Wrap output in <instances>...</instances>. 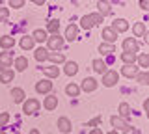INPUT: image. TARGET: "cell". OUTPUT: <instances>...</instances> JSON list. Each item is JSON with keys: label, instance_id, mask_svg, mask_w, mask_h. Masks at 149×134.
I'll return each mask as SVG.
<instances>
[{"label": "cell", "instance_id": "6da1fadb", "mask_svg": "<svg viewBox=\"0 0 149 134\" xmlns=\"http://www.w3.org/2000/svg\"><path fill=\"white\" fill-rule=\"evenodd\" d=\"M63 37H60V34H54V35H49L47 37V50H54V52H60L63 47Z\"/></svg>", "mask_w": 149, "mask_h": 134}, {"label": "cell", "instance_id": "7a4b0ae2", "mask_svg": "<svg viewBox=\"0 0 149 134\" xmlns=\"http://www.w3.org/2000/svg\"><path fill=\"white\" fill-rule=\"evenodd\" d=\"M39 101L37 99H28V101H24V104H22V112H24L26 115H34V114H37V110H39Z\"/></svg>", "mask_w": 149, "mask_h": 134}, {"label": "cell", "instance_id": "3957f363", "mask_svg": "<svg viewBox=\"0 0 149 134\" xmlns=\"http://www.w3.org/2000/svg\"><path fill=\"white\" fill-rule=\"evenodd\" d=\"M110 123H112V127H114V131L116 132H125V131H127V128L130 127V125L127 123V121H125V119L123 117H119V115H112V117H110Z\"/></svg>", "mask_w": 149, "mask_h": 134}, {"label": "cell", "instance_id": "277c9868", "mask_svg": "<svg viewBox=\"0 0 149 134\" xmlns=\"http://www.w3.org/2000/svg\"><path fill=\"white\" fill-rule=\"evenodd\" d=\"M119 80V73L118 71H106L104 75H102V84H104L106 87H112L116 86Z\"/></svg>", "mask_w": 149, "mask_h": 134}, {"label": "cell", "instance_id": "5b68a950", "mask_svg": "<svg viewBox=\"0 0 149 134\" xmlns=\"http://www.w3.org/2000/svg\"><path fill=\"white\" fill-rule=\"evenodd\" d=\"M11 65H13V54L9 52V50L0 52V73L6 71V69H9Z\"/></svg>", "mask_w": 149, "mask_h": 134}, {"label": "cell", "instance_id": "8992f818", "mask_svg": "<svg viewBox=\"0 0 149 134\" xmlns=\"http://www.w3.org/2000/svg\"><path fill=\"white\" fill-rule=\"evenodd\" d=\"M50 90H52V82L49 80V78H43V80H39L36 84V91L39 95H47V93H50Z\"/></svg>", "mask_w": 149, "mask_h": 134}, {"label": "cell", "instance_id": "52a82bcc", "mask_svg": "<svg viewBox=\"0 0 149 134\" xmlns=\"http://www.w3.org/2000/svg\"><path fill=\"white\" fill-rule=\"evenodd\" d=\"M138 49H140V45H138V41L134 39V37L123 39V52H132V54H136Z\"/></svg>", "mask_w": 149, "mask_h": 134}, {"label": "cell", "instance_id": "ba28073f", "mask_svg": "<svg viewBox=\"0 0 149 134\" xmlns=\"http://www.w3.org/2000/svg\"><path fill=\"white\" fill-rule=\"evenodd\" d=\"M97 86H99V82H97L95 78L88 76V78H84V80H82V87H80V90H84V91L90 93V91H95L97 90Z\"/></svg>", "mask_w": 149, "mask_h": 134}, {"label": "cell", "instance_id": "9c48e42d", "mask_svg": "<svg viewBox=\"0 0 149 134\" xmlns=\"http://www.w3.org/2000/svg\"><path fill=\"white\" fill-rule=\"evenodd\" d=\"M102 37H104V43L114 45L116 39H118V34H116V32L112 30L110 26H106V28H102Z\"/></svg>", "mask_w": 149, "mask_h": 134}, {"label": "cell", "instance_id": "30bf717a", "mask_svg": "<svg viewBox=\"0 0 149 134\" xmlns=\"http://www.w3.org/2000/svg\"><path fill=\"white\" fill-rule=\"evenodd\" d=\"M112 30L118 34V32H127L129 30V22L125 21V19H116L114 22H112V26H110Z\"/></svg>", "mask_w": 149, "mask_h": 134}, {"label": "cell", "instance_id": "8fae6325", "mask_svg": "<svg viewBox=\"0 0 149 134\" xmlns=\"http://www.w3.org/2000/svg\"><path fill=\"white\" fill-rule=\"evenodd\" d=\"M56 125H58V131L60 132H63V134H67V132H71V121H69L67 117H60L58 121H56Z\"/></svg>", "mask_w": 149, "mask_h": 134}, {"label": "cell", "instance_id": "7c38bea8", "mask_svg": "<svg viewBox=\"0 0 149 134\" xmlns=\"http://www.w3.org/2000/svg\"><path fill=\"white\" fill-rule=\"evenodd\" d=\"M13 65H15V71L22 73V71H26V69H28V60L24 56H19V58L13 60Z\"/></svg>", "mask_w": 149, "mask_h": 134}, {"label": "cell", "instance_id": "4fadbf2b", "mask_svg": "<svg viewBox=\"0 0 149 134\" xmlns=\"http://www.w3.org/2000/svg\"><path fill=\"white\" fill-rule=\"evenodd\" d=\"M121 75L125 78H134L138 75V67L136 65H123L121 67Z\"/></svg>", "mask_w": 149, "mask_h": 134}, {"label": "cell", "instance_id": "5bb4252c", "mask_svg": "<svg viewBox=\"0 0 149 134\" xmlns=\"http://www.w3.org/2000/svg\"><path fill=\"white\" fill-rule=\"evenodd\" d=\"M77 71H78V63H77V62H65V63H63V73H65L67 76L77 75Z\"/></svg>", "mask_w": 149, "mask_h": 134}, {"label": "cell", "instance_id": "9a60e30c", "mask_svg": "<svg viewBox=\"0 0 149 134\" xmlns=\"http://www.w3.org/2000/svg\"><path fill=\"white\" fill-rule=\"evenodd\" d=\"M91 65H93V71H95V73H101V75H104V73H106V62H104V60L97 58V60H93V62H91Z\"/></svg>", "mask_w": 149, "mask_h": 134}, {"label": "cell", "instance_id": "2e32d148", "mask_svg": "<svg viewBox=\"0 0 149 134\" xmlns=\"http://www.w3.org/2000/svg\"><path fill=\"white\" fill-rule=\"evenodd\" d=\"M19 45H21V49H24V50H32L34 45H36V41L32 39V35H24V37H21Z\"/></svg>", "mask_w": 149, "mask_h": 134}, {"label": "cell", "instance_id": "e0dca14e", "mask_svg": "<svg viewBox=\"0 0 149 134\" xmlns=\"http://www.w3.org/2000/svg\"><path fill=\"white\" fill-rule=\"evenodd\" d=\"M77 35H78V28H77L74 24H69L67 28H65V37H63V39L74 41V39H77Z\"/></svg>", "mask_w": 149, "mask_h": 134}, {"label": "cell", "instance_id": "ac0fdd59", "mask_svg": "<svg viewBox=\"0 0 149 134\" xmlns=\"http://www.w3.org/2000/svg\"><path fill=\"white\" fill-rule=\"evenodd\" d=\"M43 104H45V110H54L56 106H58V97L56 95H47Z\"/></svg>", "mask_w": 149, "mask_h": 134}, {"label": "cell", "instance_id": "d6986e66", "mask_svg": "<svg viewBox=\"0 0 149 134\" xmlns=\"http://www.w3.org/2000/svg\"><path fill=\"white\" fill-rule=\"evenodd\" d=\"M13 78H15V71H13V69H6V71L0 73V82H2V84H8Z\"/></svg>", "mask_w": 149, "mask_h": 134}, {"label": "cell", "instance_id": "ffe728a7", "mask_svg": "<svg viewBox=\"0 0 149 134\" xmlns=\"http://www.w3.org/2000/svg\"><path fill=\"white\" fill-rule=\"evenodd\" d=\"M47 37H49V34H47L43 28H37V30H34V34H32V39H34V41H39V43H45Z\"/></svg>", "mask_w": 149, "mask_h": 134}, {"label": "cell", "instance_id": "44dd1931", "mask_svg": "<svg viewBox=\"0 0 149 134\" xmlns=\"http://www.w3.org/2000/svg\"><path fill=\"white\" fill-rule=\"evenodd\" d=\"M13 45H15V37H11V35H2V37H0V47L2 49L9 50Z\"/></svg>", "mask_w": 149, "mask_h": 134}, {"label": "cell", "instance_id": "7402d4cb", "mask_svg": "<svg viewBox=\"0 0 149 134\" xmlns=\"http://www.w3.org/2000/svg\"><path fill=\"white\" fill-rule=\"evenodd\" d=\"M119 58L125 65H134V62H136V54H132V52H121Z\"/></svg>", "mask_w": 149, "mask_h": 134}, {"label": "cell", "instance_id": "603a6c76", "mask_svg": "<svg viewBox=\"0 0 149 134\" xmlns=\"http://www.w3.org/2000/svg\"><path fill=\"white\" fill-rule=\"evenodd\" d=\"M24 91L21 90V87H13L11 90V99L15 101V103H24Z\"/></svg>", "mask_w": 149, "mask_h": 134}, {"label": "cell", "instance_id": "cb8c5ba5", "mask_svg": "<svg viewBox=\"0 0 149 134\" xmlns=\"http://www.w3.org/2000/svg\"><path fill=\"white\" fill-rule=\"evenodd\" d=\"M43 73L47 78H56L60 75V67L58 65H50V67H43Z\"/></svg>", "mask_w": 149, "mask_h": 134}, {"label": "cell", "instance_id": "d4e9b609", "mask_svg": "<svg viewBox=\"0 0 149 134\" xmlns=\"http://www.w3.org/2000/svg\"><path fill=\"white\" fill-rule=\"evenodd\" d=\"M34 56H36L37 62H45V60H49V50H47L45 47H39V49H36Z\"/></svg>", "mask_w": 149, "mask_h": 134}, {"label": "cell", "instance_id": "484cf974", "mask_svg": "<svg viewBox=\"0 0 149 134\" xmlns=\"http://www.w3.org/2000/svg\"><path fill=\"white\" fill-rule=\"evenodd\" d=\"M49 60H50V62H54V65H56V63H65L63 52H49Z\"/></svg>", "mask_w": 149, "mask_h": 134}, {"label": "cell", "instance_id": "4316f807", "mask_svg": "<svg viewBox=\"0 0 149 134\" xmlns=\"http://www.w3.org/2000/svg\"><path fill=\"white\" fill-rule=\"evenodd\" d=\"M65 93H67L69 97H78L80 95V87H78L77 84H67L65 86Z\"/></svg>", "mask_w": 149, "mask_h": 134}, {"label": "cell", "instance_id": "83f0119b", "mask_svg": "<svg viewBox=\"0 0 149 134\" xmlns=\"http://www.w3.org/2000/svg\"><path fill=\"white\" fill-rule=\"evenodd\" d=\"M97 8H99V15L101 17L110 15V11H112V8H110L108 2H97Z\"/></svg>", "mask_w": 149, "mask_h": 134}, {"label": "cell", "instance_id": "f1b7e54d", "mask_svg": "<svg viewBox=\"0 0 149 134\" xmlns=\"http://www.w3.org/2000/svg\"><path fill=\"white\" fill-rule=\"evenodd\" d=\"M58 30H60V21H56V19H52V21H49V24H47V34H49V32H50V34H58Z\"/></svg>", "mask_w": 149, "mask_h": 134}, {"label": "cell", "instance_id": "f546056e", "mask_svg": "<svg viewBox=\"0 0 149 134\" xmlns=\"http://www.w3.org/2000/svg\"><path fill=\"white\" fill-rule=\"evenodd\" d=\"M132 32H134V37H143V35H146V24H143V22H136Z\"/></svg>", "mask_w": 149, "mask_h": 134}, {"label": "cell", "instance_id": "4dcf8cb0", "mask_svg": "<svg viewBox=\"0 0 149 134\" xmlns=\"http://www.w3.org/2000/svg\"><path fill=\"white\" fill-rule=\"evenodd\" d=\"M118 110H119V117H123V119H125V117H129V115H130V106H129L127 103H121Z\"/></svg>", "mask_w": 149, "mask_h": 134}, {"label": "cell", "instance_id": "1f68e13d", "mask_svg": "<svg viewBox=\"0 0 149 134\" xmlns=\"http://www.w3.org/2000/svg\"><path fill=\"white\" fill-rule=\"evenodd\" d=\"M80 26H82L84 30H90L91 26H95V24H93V21H91V17H90V15H84L82 19H80Z\"/></svg>", "mask_w": 149, "mask_h": 134}, {"label": "cell", "instance_id": "d6a6232c", "mask_svg": "<svg viewBox=\"0 0 149 134\" xmlns=\"http://www.w3.org/2000/svg\"><path fill=\"white\" fill-rule=\"evenodd\" d=\"M99 52H101V54H112V52H116V49H114V45L101 43V45H99Z\"/></svg>", "mask_w": 149, "mask_h": 134}, {"label": "cell", "instance_id": "836d02e7", "mask_svg": "<svg viewBox=\"0 0 149 134\" xmlns=\"http://www.w3.org/2000/svg\"><path fill=\"white\" fill-rule=\"evenodd\" d=\"M136 62L140 63V67H143V69L149 67V54L143 52V54H140V56H136Z\"/></svg>", "mask_w": 149, "mask_h": 134}, {"label": "cell", "instance_id": "e575fe53", "mask_svg": "<svg viewBox=\"0 0 149 134\" xmlns=\"http://www.w3.org/2000/svg\"><path fill=\"white\" fill-rule=\"evenodd\" d=\"M134 78H136V82H140V84H143V86L149 84V75H147L146 71H143V73H138Z\"/></svg>", "mask_w": 149, "mask_h": 134}, {"label": "cell", "instance_id": "d590c367", "mask_svg": "<svg viewBox=\"0 0 149 134\" xmlns=\"http://www.w3.org/2000/svg\"><path fill=\"white\" fill-rule=\"evenodd\" d=\"M9 121V114L8 112H0V131H2V127H6Z\"/></svg>", "mask_w": 149, "mask_h": 134}, {"label": "cell", "instance_id": "8d00e7d4", "mask_svg": "<svg viewBox=\"0 0 149 134\" xmlns=\"http://www.w3.org/2000/svg\"><path fill=\"white\" fill-rule=\"evenodd\" d=\"M90 17H91V21H93V24H101L102 21H104V17H101L99 13H90Z\"/></svg>", "mask_w": 149, "mask_h": 134}, {"label": "cell", "instance_id": "74e56055", "mask_svg": "<svg viewBox=\"0 0 149 134\" xmlns=\"http://www.w3.org/2000/svg\"><path fill=\"white\" fill-rule=\"evenodd\" d=\"M8 15H9V10H8V8H2V6H0V22L6 21Z\"/></svg>", "mask_w": 149, "mask_h": 134}, {"label": "cell", "instance_id": "f35d334b", "mask_svg": "<svg viewBox=\"0 0 149 134\" xmlns=\"http://www.w3.org/2000/svg\"><path fill=\"white\" fill-rule=\"evenodd\" d=\"M24 0H11V2H9V8H22L24 6Z\"/></svg>", "mask_w": 149, "mask_h": 134}, {"label": "cell", "instance_id": "ab89813d", "mask_svg": "<svg viewBox=\"0 0 149 134\" xmlns=\"http://www.w3.org/2000/svg\"><path fill=\"white\" fill-rule=\"evenodd\" d=\"M101 123V117H95V119H91L90 123H88V127H95V125H99Z\"/></svg>", "mask_w": 149, "mask_h": 134}, {"label": "cell", "instance_id": "60d3db41", "mask_svg": "<svg viewBox=\"0 0 149 134\" xmlns=\"http://www.w3.org/2000/svg\"><path fill=\"white\" fill-rule=\"evenodd\" d=\"M140 6H142V10H149V2L147 0H140Z\"/></svg>", "mask_w": 149, "mask_h": 134}, {"label": "cell", "instance_id": "b9f144b4", "mask_svg": "<svg viewBox=\"0 0 149 134\" xmlns=\"http://www.w3.org/2000/svg\"><path fill=\"white\" fill-rule=\"evenodd\" d=\"M123 134H138V131H136L134 127H129V128H127V131H125Z\"/></svg>", "mask_w": 149, "mask_h": 134}, {"label": "cell", "instance_id": "7bdbcfd3", "mask_svg": "<svg viewBox=\"0 0 149 134\" xmlns=\"http://www.w3.org/2000/svg\"><path fill=\"white\" fill-rule=\"evenodd\" d=\"M90 134H102V131H101V128H93V131H90Z\"/></svg>", "mask_w": 149, "mask_h": 134}, {"label": "cell", "instance_id": "ee69618b", "mask_svg": "<svg viewBox=\"0 0 149 134\" xmlns=\"http://www.w3.org/2000/svg\"><path fill=\"white\" fill-rule=\"evenodd\" d=\"M143 110H146V112L149 110V101H146V103H143Z\"/></svg>", "mask_w": 149, "mask_h": 134}, {"label": "cell", "instance_id": "f6af8a7d", "mask_svg": "<svg viewBox=\"0 0 149 134\" xmlns=\"http://www.w3.org/2000/svg\"><path fill=\"white\" fill-rule=\"evenodd\" d=\"M30 134H39V131H37V128H32V131H30Z\"/></svg>", "mask_w": 149, "mask_h": 134}, {"label": "cell", "instance_id": "bcb514c9", "mask_svg": "<svg viewBox=\"0 0 149 134\" xmlns=\"http://www.w3.org/2000/svg\"><path fill=\"white\" fill-rule=\"evenodd\" d=\"M108 134H119V132H116V131H110V132H108Z\"/></svg>", "mask_w": 149, "mask_h": 134}, {"label": "cell", "instance_id": "7dc6e473", "mask_svg": "<svg viewBox=\"0 0 149 134\" xmlns=\"http://www.w3.org/2000/svg\"><path fill=\"white\" fill-rule=\"evenodd\" d=\"M0 134H6V132H4V131H0Z\"/></svg>", "mask_w": 149, "mask_h": 134}]
</instances>
